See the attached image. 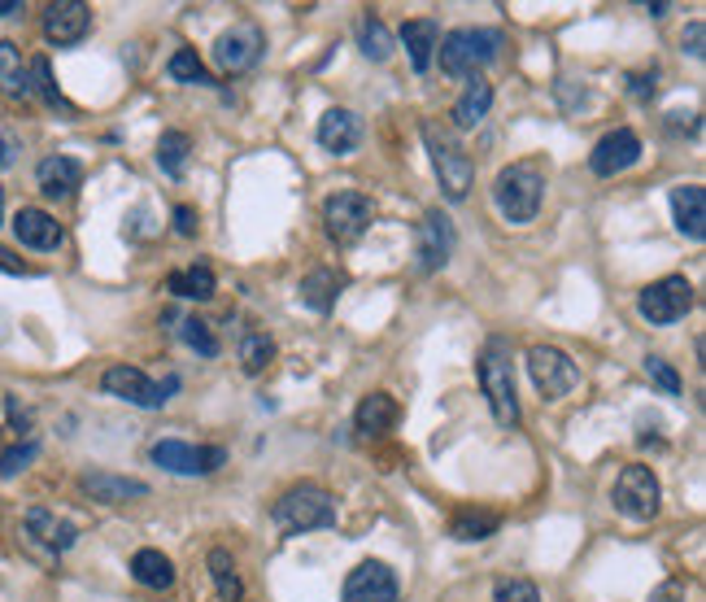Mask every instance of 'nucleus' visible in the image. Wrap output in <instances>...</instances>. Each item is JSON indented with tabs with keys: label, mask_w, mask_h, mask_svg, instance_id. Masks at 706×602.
<instances>
[{
	"label": "nucleus",
	"mask_w": 706,
	"mask_h": 602,
	"mask_svg": "<svg viewBox=\"0 0 706 602\" xmlns=\"http://www.w3.org/2000/svg\"><path fill=\"white\" fill-rule=\"evenodd\" d=\"M271 520L280 533L302 537L310 528H332L336 524V498L323 485H293L288 494H280V502L271 506Z\"/></svg>",
	"instance_id": "obj_1"
},
{
	"label": "nucleus",
	"mask_w": 706,
	"mask_h": 602,
	"mask_svg": "<svg viewBox=\"0 0 706 602\" xmlns=\"http://www.w3.org/2000/svg\"><path fill=\"white\" fill-rule=\"evenodd\" d=\"M502 49V31H489V27H458L450 36H441V70L450 79H475L493 57Z\"/></svg>",
	"instance_id": "obj_2"
},
{
	"label": "nucleus",
	"mask_w": 706,
	"mask_h": 602,
	"mask_svg": "<svg viewBox=\"0 0 706 602\" xmlns=\"http://www.w3.org/2000/svg\"><path fill=\"white\" fill-rule=\"evenodd\" d=\"M546 197V175L537 162H514L493 179V205L502 210L506 223H532Z\"/></svg>",
	"instance_id": "obj_3"
},
{
	"label": "nucleus",
	"mask_w": 706,
	"mask_h": 602,
	"mask_svg": "<svg viewBox=\"0 0 706 602\" xmlns=\"http://www.w3.org/2000/svg\"><path fill=\"white\" fill-rule=\"evenodd\" d=\"M475 371H480V389H484V398L493 406V419L498 424H519V398H514V358H510V341L506 337H493L484 353H480V362H475Z\"/></svg>",
	"instance_id": "obj_4"
},
{
	"label": "nucleus",
	"mask_w": 706,
	"mask_h": 602,
	"mask_svg": "<svg viewBox=\"0 0 706 602\" xmlns=\"http://www.w3.org/2000/svg\"><path fill=\"white\" fill-rule=\"evenodd\" d=\"M423 145L432 153V171L441 179V193L450 201H462L475 184V162L458 145L450 132H441L437 123H423Z\"/></svg>",
	"instance_id": "obj_5"
},
{
	"label": "nucleus",
	"mask_w": 706,
	"mask_h": 602,
	"mask_svg": "<svg viewBox=\"0 0 706 602\" xmlns=\"http://www.w3.org/2000/svg\"><path fill=\"white\" fill-rule=\"evenodd\" d=\"M658 498H663V489H658L655 467H646V463H628V467L619 472V480H615V511H619L624 520H633V524L655 520Z\"/></svg>",
	"instance_id": "obj_6"
},
{
	"label": "nucleus",
	"mask_w": 706,
	"mask_h": 602,
	"mask_svg": "<svg viewBox=\"0 0 706 602\" xmlns=\"http://www.w3.org/2000/svg\"><path fill=\"white\" fill-rule=\"evenodd\" d=\"M371 219H375V205L366 193H336V197L323 201V227H327V236L336 241V245H353V241H362L366 236V227H371Z\"/></svg>",
	"instance_id": "obj_7"
},
{
	"label": "nucleus",
	"mask_w": 706,
	"mask_h": 602,
	"mask_svg": "<svg viewBox=\"0 0 706 602\" xmlns=\"http://www.w3.org/2000/svg\"><path fill=\"white\" fill-rule=\"evenodd\" d=\"M637 310H641V319L655 323V328L680 323V319L694 310V284H689L685 275H663V280H655V284L641 293Z\"/></svg>",
	"instance_id": "obj_8"
},
{
	"label": "nucleus",
	"mask_w": 706,
	"mask_h": 602,
	"mask_svg": "<svg viewBox=\"0 0 706 602\" xmlns=\"http://www.w3.org/2000/svg\"><path fill=\"white\" fill-rule=\"evenodd\" d=\"M101 389L105 394H114V398L131 401V406H145V410H161L170 394L179 389V380H166V385H153L149 376L140 371V367H127V362H118V367H109L101 376Z\"/></svg>",
	"instance_id": "obj_9"
},
{
	"label": "nucleus",
	"mask_w": 706,
	"mask_h": 602,
	"mask_svg": "<svg viewBox=\"0 0 706 602\" xmlns=\"http://www.w3.org/2000/svg\"><path fill=\"white\" fill-rule=\"evenodd\" d=\"M528 376H532V385L550 401L567 398V394L580 385V367L558 350V346H532V350H528Z\"/></svg>",
	"instance_id": "obj_10"
},
{
	"label": "nucleus",
	"mask_w": 706,
	"mask_h": 602,
	"mask_svg": "<svg viewBox=\"0 0 706 602\" xmlns=\"http://www.w3.org/2000/svg\"><path fill=\"white\" fill-rule=\"evenodd\" d=\"M153 463L175 472V476H214L223 463H227V450L223 446H193V441H157L153 446Z\"/></svg>",
	"instance_id": "obj_11"
},
{
	"label": "nucleus",
	"mask_w": 706,
	"mask_h": 602,
	"mask_svg": "<svg viewBox=\"0 0 706 602\" xmlns=\"http://www.w3.org/2000/svg\"><path fill=\"white\" fill-rule=\"evenodd\" d=\"M454 223H450V214H441V210H428L423 219H419V227H414V266L419 271H441L445 262H450V253H454Z\"/></svg>",
	"instance_id": "obj_12"
},
{
	"label": "nucleus",
	"mask_w": 706,
	"mask_h": 602,
	"mask_svg": "<svg viewBox=\"0 0 706 602\" xmlns=\"http://www.w3.org/2000/svg\"><path fill=\"white\" fill-rule=\"evenodd\" d=\"M402 599V585H398V572L380 559H366L357 563L350 576H345V590L341 602H398Z\"/></svg>",
	"instance_id": "obj_13"
},
{
	"label": "nucleus",
	"mask_w": 706,
	"mask_h": 602,
	"mask_svg": "<svg viewBox=\"0 0 706 602\" xmlns=\"http://www.w3.org/2000/svg\"><path fill=\"white\" fill-rule=\"evenodd\" d=\"M637 162H641V136H637L633 127L606 132L602 140L594 145V153H589V171H594L598 179H615V175L633 171Z\"/></svg>",
	"instance_id": "obj_14"
},
{
	"label": "nucleus",
	"mask_w": 706,
	"mask_h": 602,
	"mask_svg": "<svg viewBox=\"0 0 706 602\" xmlns=\"http://www.w3.org/2000/svg\"><path fill=\"white\" fill-rule=\"evenodd\" d=\"M262 49H266V36L253 22H236L232 31H223L214 40V61H218V70L241 75V70H249L253 61L262 57Z\"/></svg>",
	"instance_id": "obj_15"
},
{
	"label": "nucleus",
	"mask_w": 706,
	"mask_h": 602,
	"mask_svg": "<svg viewBox=\"0 0 706 602\" xmlns=\"http://www.w3.org/2000/svg\"><path fill=\"white\" fill-rule=\"evenodd\" d=\"M92 27V9L84 0H57L45 9V40L66 49V45H79Z\"/></svg>",
	"instance_id": "obj_16"
},
{
	"label": "nucleus",
	"mask_w": 706,
	"mask_h": 602,
	"mask_svg": "<svg viewBox=\"0 0 706 602\" xmlns=\"http://www.w3.org/2000/svg\"><path fill=\"white\" fill-rule=\"evenodd\" d=\"M13 232H18V241H22L27 250H40V253L57 250V245L66 241L61 223L52 219L49 210H40V205H22V210L13 214Z\"/></svg>",
	"instance_id": "obj_17"
},
{
	"label": "nucleus",
	"mask_w": 706,
	"mask_h": 602,
	"mask_svg": "<svg viewBox=\"0 0 706 602\" xmlns=\"http://www.w3.org/2000/svg\"><path fill=\"white\" fill-rule=\"evenodd\" d=\"M398 415H402V406H398L393 394H371V398L357 401V410H353V433L362 441H375V437L398 428Z\"/></svg>",
	"instance_id": "obj_18"
},
{
	"label": "nucleus",
	"mask_w": 706,
	"mask_h": 602,
	"mask_svg": "<svg viewBox=\"0 0 706 602\" xmlns=\"http://www.w3.org/2000/svg\"><path fill=\"white\" fill-rule=\"evenodd\" d=\"M22 528H27V537L31 542H40L45 551L61 554L75 546V537H79V528L70 524V520H61V515H52L45 506H31L27 511V520H22Z\"/></svg>",
	"instance_id": "obj_19"
},
{
	"label": "nucleus",
	"mask_w": 706,
	"mask_h": 602,
	"mask_svg": "<svg viewBox=\"0 0 706 602\" xmlns=\"http://www.w3.org/2000/svg\"><path fill=\"white\" fill-rule=\"evenodd\" d=\"M318 145L327 153H336V157L353 153L362 145V118L353 109H327L318 118Z\"/></svg>",
	"instance_id": "obj_20"
},
{
	"label": "nucleus",
	"mask_w": 706,
	"mask_h": 602,
	"mask_svg": "<svg viewBox=\"0 0 706 602\" xmlns=\"http://www.w3.org/2000/svg\"><path fill=\"white\" fill-rule=\"evenodd\" d=\"M671 214H676L680 236L706 241V188L703 184H680V188H671Z\"/></svg>",
	"instance_id": "obj_21"
},
{
	"label": "nucleus",
	"mask_w": 706,
	"mask_h": 602,
	"mask_svg": "<svg viewBox=\"0 0 706 602\" xmlns=\"http://www.w3.org/2000/svg\"><path fill=\"white\" fill-rule=\"evenodd\" d=\"M79 485H84V494H88V498L105 502V506H114V502H127V498H149V485H145V480L114 476V472H88Z\"/></svg>",
	"instance_id": "obj_22"
},
{
	"label": "nucleus",
	"mask_w": 706,
	"mask_h": 602,
	"mask_svg": "<svg viewBox=\"0 0 706 602\" xmlns=\"http://www.w3.org/2000/svg\"><path fill=\"white\" fill-rule=\"evenodd\" d=\"M398 40H402L405 52H410V66L423 75V70L432 66L437 49H441V22H432V18H414V22H405L402 31H398Z\"/></svg>",
	"instance_id": "obj_23"
},
{
	"label": "nucleus",
	"mask_w": 706,
	"mask_h": 602,
	"mask_svg": "<svg viewBox=\"0 0 706 602\" xmlns=\"http://www.w3.org/2000/svg\"><path fill=\"white\" fill-rule=\"evenodd\" d=\"M36 179H40V193L52 201L70 197L75 188H79V179H84V166L75 162V157H66V153H57V157H45L40 166H36Z\"/></svg>",
	"instance_id": "obj_24"
},
{
	"label": "nucleus",
	"mask_w": 706,
	"mask_h": 602,
	"mask_svg": "<svg viewBox=\"0 0 706 602\" xmlns=\"http://www.w3.org/2000/svg\"><path fill=\"white\" fill-rule=\"evenodd\" d=\"M489 105H493V84L489 79H467V93L454 100V127L458 132H471L489 118Z\"/></svg>",
	"instance_id": "obj_25"
},
{
	"label": "nucleus",
	"mask_w": 706,
	"mask_h": 602,
	"mask_svg": "<svg viewBox=\"0 0 706 602\" xmlns=\"http://www.w3.org/2000/svg\"><path fill=\"white\" fill-rule=\"evenodd\" d=\"M502 528V515L498 511H484V506H462L450 515V537L454 542H484Z\"/></svg>",
	"instance_id": "obj_26"
},
{
	"label": "nucleus",
	"mask_w": 706,
	"mask_h": 602,
	"mask_svg": "<svg viewBox=\"0 0 706 602\" xmlns=\"http://www.w3.org/2000/svg\"><path fill=\"white\" fill-rule=\"evenodd\" d=\"M131 576H136V585L161 594V590L175 585V563H170L161 551H136L131 554Z\"/></svg>",
	"instance_id": "obj_27"
},
{
	"label": "nucleus",
	"mask_w": 706,
	"mask_h": 602,
	"mask_svg": "<svg viewBox=\"0 0 706 602\" xmlns=\"http://www.w3.org/2000/svg\"><path fill=\"white\" fill-rule=\"evenodd\" d=\"M0 93H4L9 100L31 97V75H27V61H22L18 45H9V40H0Z\"/></svg>",
	"instance_id": "obj_28"
},
{
	"label": "nucleus",
	"mask_w": 706,
	"mask_h": 602,
	"mask_svg": "<svg viewBox=\"0 0 706 602\" xmlns=\"http://www.w3.org/2000/svg\"><path fill=\"white\" fill-rule=\"evenodd\" d=\"M345 289V280L336 275V271H327V266H318V271H310L302 280V301L310 310H318V314H327L332 305H336V293Z\"/></svg>",
	"instance_id": "obj_29"
},
{
	"label": "nucleus",
	"mask_w": 706,
	"mask_h": 602,
	"mask_svg": "<svg viewBox=\"0 0 706 602\" xmlns=\"http://www.w3.org/2000/svg\"><path fill=\"white\" fill-rule=\"evenodd\" d=\"M166 289L175 298H188V301H209L214 298V271L209 266H184V271H170L166 275Z\"/></svg>",
	"instance_id": "obj_30"
},
{
	"label": "nucleus",
	"mask_w": 706,
	"mask_h": 602,
	"mask_svg": "<svg viewBox=\"0 0 706 602\" xmlns=\"http://www.w3.org/2000/svg\"><path fill=\"white\" fill-rule=\"evenodd\" d=\"M357 45H362V52H366L371 61H389L393 49H398V40H393V31L384 27L380 13H366V18L357 22Z\"/></svg>",
	"instance_id": "obj_31"
},
{
	"label": "nucleus",
	"mask_w": 706,
	"mask_h": 602,
	"mask_svg": "<svg viewBox=\"0 0 706 602\" xmlns=\"http://www.w3.org/2000/svg\"><path fill=\"white\" fill-rule=\"evenodd\" d=\"M188 157H193L188 132H161V140H157V166H161L170 179H179V175L188 171Z\"/></svg>",
	"instance_id": "obj_32"
},
{
	"label": "nucleus",
	"mask_w": 706,
	"mask_h": 602,
	"mask_svg": "<svg viewBox=\"0 0 706 602\" xmlns=\"http://www.w3.org/2000/svg\"><path fill=\"white\" fill-rule=\"evenodd\" d=\"M209 576H214V590H218V599H223V602H241L245 585H241V576H236V563H232V554L223 551V546H214V551H209Z\"/></svg>",
	"instance_id": "obj_33"
},
{
	"label": "nucleus",
	"mask_w": 706,
	"mask_h": 602,
	"mask_svg": "<svg viewBox=\"0 0 706 602\" xmlns=\"http://www.w3.org/2000/svg\"><path fill=\"white\" fill-rule=\"evenodd\" d=\"M271 358H275V341H271L266 332H245V337H241V367H245L249 376L266 371Z\"/></svg>",
	"instance_id": "obj_34"
},
{
	"label": "nucleus",
	"mask_w": 706,
	"mask_h": 602,
	"mask_svg": "<svg viewBox=\"0 0 706 602\" xmlns=\"http://www.w3.org/2000/svg\"><path fill=\"white\" fill-rule=\"evenodd\" d=\"M166 75L179 79V84H214V75L205 70V61L197 57V49H175V57L166 61Z\"/></svg>",
	"instance_id": "obj_35"
},
{
	"label": "nucleus",
	"mask_w": 706,
	"mask_h": 602,
	"mask_svg": "<svg viewBox=\"0 0 706 602\" xmlns=\"http://www.w3.org/2000/svg\"><path fill=\"white\" fill-rule=\"evenodd\" d=\"M36 458H40V437L13 441V446L0 441V476H18V472H27Z\"/></svg>",
	"instance_id": "obj_36"
},
{
	"label": "nucleus",
	"mask_w": 706,
	"mask_h": 602,
	"mask_svg": "<svg viewBox=\"0 0 706 602\" xmlns=\"http://www.w3.org/2000/svg\"><path fill=\"white\" fill-rule=\"evenodd\" d=\"M27 75H31V97H45L52 109H66V114H70V100L61 97V88L52 84V70L45 57H36V61L27 66Z\"/></svg>",
	"instance_id": "obj_37"
},
{
	"label": "nucleus",
	"mask_w": 706,
	"mask_h": 602,
	"mask_svg": "<svg viewBox=\"0 0 706 602\" xmlns=\"http://www.w3.org/2000/svg\"><path fill=\"white\" fill-rule=\"evenodd\" d=\"M179 341H184L188 350H197L202 358H214V353H218V337L209 332V323H205V319H197V314L179 319Z\"/></svg>",
	"instance_id": "obj_38"
},
{
	"label": "nucleus",
	"mask_w": 706,
	"mask_h": 602,
	"mask_svg": "<svg viewBox=\"0 0 706 602\" xmlns=\"http://www.w3.org/2000/svg\"><path fill=\"white\" fill-rule=\"evenodd\" d=\"M646 376L655 380V385L663 389V394H667V398H676V394L685 389V385H680V376H676V367H671V362H663V358H655V353L646 358Z\"/></svg>",
	"instance_id": "obj_39"
},
{
	"label": "nucleus",
	"mask_w": 706,
	"mask_h": 602,
	"mask_svg": "<svg viewBox=\"0 0 706 602\" xmlns=\"http://www.w3.org/2000/svg\"><path fill=\"white\" fill-rule=\"evenodd\" d=\"M493 602H541V590L532 581H498Z\"/></svg>",
	"instance_id": "obj_40"
},
{
	"label": "nucleus",
	"mask_w": 706,
	"mask_h": 602,
	"mask_svg": "<svg viewBox=\"0 0 706 602\" xmlns=\"http://www.w3.org/2000/svg\"><path fill=\"white\" fill-rule=\"evenodd\" d=\"M680 45H685V52L694 57V61H703V45H706V27H703V18H694L689 27H685V36H680Z\"/></svg>",
	"instance_id": "obj_41"
},
{
	"label": "nucleus",
	"mask_w": 706,
	"mask_h": 602,
	"mask_svg": "<svg viewBox=\"0 0 706 602\" xmlns=\"http://www.w3.org/2000/svg\"><path fill=\"white\" fill-rule=\"evenodd\" d=\"M175 232H179V236H197V232H202V219H197L193 205H175Z\"/></svg>",
	"instance_id": "obj_42"
},
{
	"label": "nucleus",
	"mask_w": 706,
	"mask_h": 602,
	"mask_svg": "<svg viewBox=\"0 0 706 602\" xmlns=\"http://www.w3.org/2000/svg\"><path fill=\"white\" fill-rule=\"evenodd\" d=\"M650 602H685V585L680 581H663L655 594H650Z\"/></svg>",
	"instance_id": "obj_43"
},
{
	"label": "nucleus",
	"mask_w": 706,
	"mask_h": 602,
	"mask_svg": "<svg viewBox=\"0 0 706 602\" xmlns=\"http://www.w3.org/2000/svg\"><path fill=\"white\" fill-rule=\"evenodd\" d=\"M18 162V136H0V171H9Z\"/></svg>",
	"instance_id": "obj_44"
},
{
	"label": "nucleus",
	"mask_w": 706,
	"mask_h": 602,
	"mask_svg": "<svg viewBox=\"0 0 706 602\" xmlns=\"http://www.w3.org/2000/svg\"><path fill=\"white\" fill-rule=\"evenodd\" d=\"M0 271H4V275H27V266H22L9 250H0Z\"/></svg>",
	"instance_id": "obj_45"
},
{
	"label": "nucleus",
	"mask_w": 706,
	"mask_h": 602,
	"mask_svg": "<svg viewBox=\"0 0 706 602\" xmlns=\"http://www.w3.org/2000/svg\"><path fill=\"white\" fill-rule=\"evenodd\" d=\"M9 13H22V0H0V18H9Z\"/></svg>",
	"instance_id": "obj_46"
},
{
	"label": "nucleus",
	"mask_w": 706,
	"mask_h": 602,
	"mask_svg": "<svg viewBox=\"0 0 706 602\" xmlns=\"http://www.w3.org/2000/svg\"><path fill=\"white\" fill-rule=\"evenodd\" d=\"M9 337V314H4V305H0V341Z\"/></svg>",
	"instance_id": "obj_47"
},
{
	"label": "nucleus",
	"mask_w": 706,
	"mask_h": 602,
	"mask_svg": "<svg viewBox=\"0 0 706 602\" xmlns=\"http://www.w3.org/2000/svg\"><path fill=\"white\" fill-rule=\"evenodd\" d=\"M0 197H4V193H0Z\"/></svg>",
	"instance_id": "obj_48"
}]
</instances>
